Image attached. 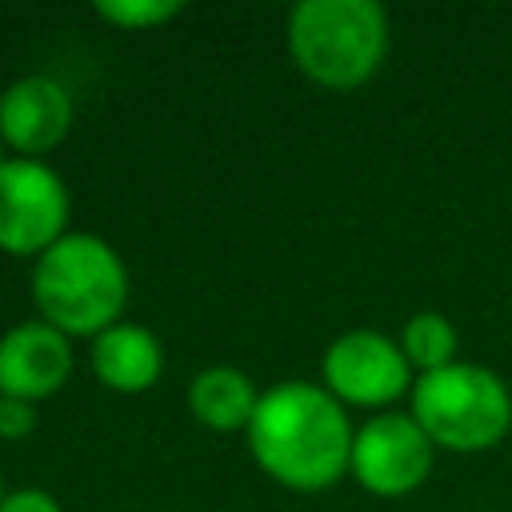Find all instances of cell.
Returning a JSON list of instances; mask_svg holds the SVG:
<instances>
[{
  "label": "cell",
  "instance_id": "obj_1",
  "mask_svg": "<svg viewBox=\"0 0 512 512\" xmlns=\"http://www.w3.org/2000/svg\"><path fill=\"white\" fill-rule=\"evenodd\" d=\"M348 408L316 380H280L260 392L244 432L252 460L288 492H324L348 472L352 456Z\"/></svg>",
  "mask_w": 512,
  "mask_h": 512
},
{
  "label": "cell",
  "instance_id": "obj_2",
  "mask_svg": "<svg viewBox=\"0 0 512 512\" xmlns=\"http://www.w3.org/2000/svg\"><path fill=\"white\" fill-rule=\"evenodd\" d=\"M32 304L40 320L68 340H96L104 328L120 324L128 304V268L104 236L68 232L44 256H36Z\"/></svg>",
  "mask_w": 512,
  "mask_h": 512
},
{
  "label": "cell",
  "instance_id": "obj_3",
  "mask_svg": "<svg viewBox=\"0 0 512 512\" xmlns=\"http://www.w3.org/2000/svg\"><path fill=\"white\" fill-rule=\"evenodd\" d=\"M392 44L388 12L376 0H300L288 12V56L320 88L368 84Z\"/></svg>",
  "mask_w": 512,
  "mask_h": 512
},
{
  "label": "cell",
  "instance_id": "obj_4",
  "mask_svg": "<svg viewBox=\"0 0 512 512\" xmlns=\"http://www.w3.org/2000/svg\"><path fill=\"white\" fill-rule=\"evenodd\" d=\"M408 412L436 448L484 452L512 428V392L492 368L456 360L440 372L416 376Z\"/></svg>",
  "mask_w": 512,
  "mask_h": 512
},
{
  "label": "cell",
  "instance_id": "obj_5",
  "mask_svg": "<svg viewBox=\"0 0 512 512\" xmlns=\"http://www.w3.org/2000/svg\"><path fill=\"white\" fill-rule=\"evenodd\" d=\"M320 384L344 404V408H376L392 412L396 400L412 396L416 372L400 352V340L372 332V328H352L336 336L324 348L320 360Z\"/></svg>",
  "mask_w": 512,
  "mask_h": 512
},
{
  "label": "cell",
  "instance_id": "obj_6",
  "mask_svg": "<svg viewBox=\"0 0 512 512\" xmlns=\"http://www.w3.org/2000/svg\"><path fill=\"white\" fill-rule=\"evenodd\" d=\"M68 216V188L44 160L12 156L0 168V252L44 256L68 236Z\"/></svg>",
  "mask_w": 512,
  "mask_h": 512
},
{
  "label": "cell",
  "instance_id": "obj_7",
  "mask_svg": "<svg viewBox=\"0 0 512 512\" xmlns=\"http://www.w3.org/2000/svg\"><path fill=\"white\" fill-rule=\"evenodd\" d=\"M432 456H436V444L412 420V412L392 408V412L368 416L356 428L348 472L356 476V484L364 492H372L380 500H396V496L416 492L428 480Z\"/></svg>",
  "mask_w": 512,
  "mask_h": 512
},
{
  "label": "cell",
  "instance_id": "obj_8",
  "mask_svg": "<svg viewBox=\"0 0 512 512\" xmlns=\"http://www.w3.org/2000/svg\"><path fill=\"white\" fill-rule=\"evenodd\" d=\"M72 128V92L56 76H20L0 92V136L12 156L36 160Z\"/></svg>",
  "mask_w": 512,
  "mask_h": 512
},
{
  "label": "cell",
  "instance_id": "obj_9",
  "mask_svg": "<svg viewBox=\"0 0 512 512\" xmlns=\"http://www.w3.org/2000/svg\"><path fill=\"white\" fill-rule=\"evenodd\" d=\"M72 376V340L44 320L12 324L0 336V396L48 400Z\"/></svg>",
  "mask_w": 512,
  "mask_h": 512
},
{
  "label": "cell",
  "instance_id": "obj_10",
  "mask_svg": "<svg viewBox=\"0 0 512 512\" xmlns=\"http://www.w3.org/2000/svg\"><path fill=\"white\" fill-rule=\"evenodd\" d=\"M88 364H92V376L104 388L124 392V396H136V392H148L160 380V372H164V348H160V340L144 324L120 320V324L104 328L92 340Z\"/></svg>",
  "mask_w": 512,
  "mask_h": 512
},
{
  "label": "cell",
  "instance_id": "obj_11",
  "mask_svg": "<svg viewBox=\"0 0 512 512\" xmlns=\"http://www.w3.org/2000/svg\"><path fill=\"white\" fill-rule=\"evenodd\" d=\"M256 404H260V392L252 376L228 364L204 368L188 384V412L212 432H248Z\"/></svg>",
  "mask_w": 512,
  "mask_h": 512
},
{
  "label": "cell",
  "instance_id": "obj_12",
  "mask_svg": "<svg viewBox=\"0 0 512 512\" xmlns=\"http://www.w3.org/2000/svg\"><path fill=\"white\" fill-rule=\"evenodd\" d=\"M400 352L416 376L440 372L460 360V332L444 312H412L400 328Z\"/></svg>",
  "mask_w": 512,
  "mask_h": 512
},
{
  "label": "cell",
  "instance_id": "obj_13",
  "mask_svg": "<svg viewBox=\"0 0 512 512\" xmlns=\"http://www.w3.org/2000/svg\"><path fill=\"white\" fill-rule=\"evenodd\" d=\"M180 12H184L180 0H100L96 4V16L124 32H152L168 20H176Z\"/></svg>",
  "mask_w": 512,
  "mask_h": 512
},
{
  "label": "cell",
  "instance_id": "obj_14",
  "mask_svg": "<svg viewBox=\"0 0 512 512\" xmlns=\"http://www.w3.org/2000/svg\"><path fill=\"white\" fill-rule=\"evenodd\" d=\"M32 428H36V404L16 400V396H0V436L24 440Z\"/></svg>",
  "mask_w": 512,
  "mask_h": 512
},
{
  "label": "cell",
  "instance_id": "obj_15",
  "mask_svg": "<svg viewBox=\"0 0 512 512\" xmlns=\"http://www.w3.org/2000/svg\"><path fill=\"white\" fill-rule=\"evenodd\" d=\"M0 512H64V508L44 488H16V492H4Z\"/></svg>",
  "mask_w": 512,
  "mask_h": 512
},
{
  "label": "cell",
  "instance_id": "obj_16",
  "mask_svg": "<svg viewBox=\"0 0 512 512\" xmlns=\"http://www.w3.org/2000/svg\"><path fill=\"white\" fill-rule=\"evenodd\" d=\"M12 160V152H8V144H4V136H0V168Z\"/></svg>",
  "mask_w": 512,
  "mask_h": 512
},
{
  "label": "cell",
  "instance_id": "obj_17",
  "mask_svg": "<svg viewBox=\"0 0 512 512\" xmlns=\"http://www.w3.org/2000/svg\"><path fill=\"white\" fill-rule=\"evenodd\" d=\"M0 500H4V488H0Z\"/></svg>",
  "mask_w": 512,
  "mask_h": 512
}]
</instances>
